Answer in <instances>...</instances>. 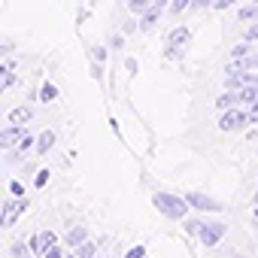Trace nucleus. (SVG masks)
<instances>
[{
	"instance_id": "obj_1",
	"label": "nucleus",
	"mask_w": 258,
	"mask_h": 258,
	"mask_svg": "<svg viewBox=\"0 0 258 258\" xmlns=\"http://www.w3.org/2000/svg\"><path fill=\"white\" fill-rule=\"evenodd\" d=\"M152 204H155V210L164 219H173V222H182L188 216V210H191L188 201H185V195H170V191H155Z\"/></svg>"
},
{
	"instance_id": "obj_2",
	"label": "nucleus",
	"mask_w": 258,
	"mask_h": 258,
	"mask_svg": "<svg viewBox=\"0 0 258 258\" xmlns=\"http://www.w3.org/2000/svg\"><path fill=\"white\" fill-rule=\"evenodd\" d=\"M252 121H249V109L246 106H231L219 112V131L234 134V131H246Z\"/></svg>"
},
{
	"instance_id": "obj_3",
	"label": "nucleus",
	"mask_w": 258,
	"mask_h": 258,
	"mask_svg": "<svg viewBox=\"0 0 258 258\" xmlns=\"http://www.w3.org/2000/svg\"><path fill=\"white\" fill-rule=\"evenodd\" d=\"M28 207H31V201L28 198H7L4 201V207H0V225H4V228H13L25 213H28Z\"/></svg>"
},
{
	"instance_id": "obj_4",
	"label": "nucleus",
	"mask_w": 258,
	"mask_h": 258,
	"mask_svg": "<svg viewBox=\"0 0 258 258\" xmlns=\"http://www.w3.org/2000/svg\"><path fill=\"white\" fill-rule=\"evenodd\" d=\"M188 40H191V28H188V25L173 28V31L164 37V58H179V55L185 52Z\"/></svg>"
},
{
	"instance_id": "obj_5",
	"label": "nucleus",
	"mask_w": 258,
	"mask_h": 258,
	"mask_svg": "<svg viewBox=\"0 0 258 258\" xmlns=\"http://www.w3.org/2000/svg\"><path fill=\"white\" fill-rule=\"evenodd\" d=\"M225 231H228V225H225L222 219H204V228H201V234H198V243L207 246V249H216V246L222 243Z\"/></svg>"
},
{
	"instance_id": "obj_6",
	"label": "nucleus",
	"mask_w": 258,
	"mask_h": 258,
	"mask_svg": "<svg viewBox=\"0 0 258 258\" xmlns=\"http://www.w3.org/2000/svg\"><path fill=\"white\" fill-rule=\"evenodd\" d=\"M185 201L195 213H222L225 210L222 201H216L213 195H204V191H185Z\"/></svg>"
},
{
	"instance_id": "obj_7",
	"label": "nucleus",
	"mask_w": 258,
	"mask_h": 258,
	"mask_svg": "<svg viewBox=\"0 0 258 258\" xmlns=\"http://www.w3.org/2000/svg\"><path fill=\"white\" fill-rule=\"evenodd\" d=\"M167 7H170V0H155V4L140 16V31H143V34H146V31H152V28L158 25V19L164 16V10H167Z\"/></svg>"
},
{
	"instance_id": "obj_8",
	"label": "nucleus",
	"mask_w": 258,
	"mask_h": 258,
	"mask_svg": "<svg viewBox=\"0 0 258 258\" xmlns=\"http://www.w3.org/2000/svg\"><path fill=\"white\" fill-rule=\"evenodd\" d=\"M28 134V127H19V124H7L4 131H0V149H13V146H19L22 143V137Z\"/></svg>"
},
{
	"instance_id": "obj_9",
	"label": "nucleus",
	"mask_w": 258,
	"mask_h": 258,
	"mask_svg": "<svg viewBox=\"0 0 258 258\" xmlns=\"http://www.w3.org/2000/svg\"><path fill=\"white\" fill-rule=\"evenodd\" d=\"M31 118H34V106H31V103H19L16 109H10L7 124H19V127H25Z\"/></svg>"
},
{
	"instance_id": "obj_10",
	"label": "nucleus",
	"mask_w": 258,
	"mask_h": 258,
	"mask_svg": "<svg viewBox=\"0 0 258 258\" xmlns=\"http://www.w3.org/2000/svg\"><path fill=\"white\" fill-rule=\"evenodd\" d=\"M85 240H88V228H85V225H70L67 234H64V246H70V249L82 246Z\"/></svg>"
},
{
	"instance_id": "obj_11",
	"label": "nucleus",
	"mask_w": 258,
	"mask_h": 258,
	"mask_svg": "<svg viewBox=\"0 0 258 258\" xmlns=\"http://www.w3.org/2000/svg\"><path fill=\"white\" fill-rule=\"evenodd\" d=\"M13 82H16V61H13V58H7L4 64H0V91L13 88Z\"/></svg>"
},
{
	"instance_id": "obj_12",
	"label": "nucleus",
	"mask_w": 258,
	"mask_h": 258,
	"mask_svg": "<svg viewBox=\"0 0 258 258\" xmlns=\"http://www.w3.org/2000/svg\"><path fill=\"white\" fill-rule=\"evenodd\" d=\"M231 106H240V94H237L234 88H225V91L216 97V109L222 112V109H231Z\"/></svg>"
},
{
	"instance_id": "obj_13",
	"label": "nucleus",
	"mask_w": 258,
	"mask_h": 258,
	"mask_svg": "<svg viewBox=\"0 0 258 258\" xmlns=\"http://www.w3.org/2000/svg\"><path fill=\"white\" fill-rule=\"evenodd\" d=\"M237 19H240L243 25H252V22H258V0H249L246 7H237Z\"/></svg>"
},
{
	"instance_id": "obj_14",
	"label": "nucleus",
	"mask_w": 258,
	"mask_h": 258,
	"mask_svg": "<svg viewBox=\"0 0 258 258\" xmlns=\"http://www.w3.org/2000/svg\"><path fill=\"white\" fill-rule=\"evenodd\" d=\"M237 94H240V106H252V103L258 100V85H255V82H249V85L237 88Z\"/></svg>"
},
{
	"instance_id": "obj_15",
	"label": "nucleus",
	"mask_w": 258,
	"mask_h": 258,
	"mask_svg": "<svg viewBox=\"0 0 258 258\" xmlns=\"http://www.w3.org/2000/svg\"><path fill=\"white\" fill-rule=\"evenodd\" d=\"M37 100H43V103H55V100H58V85H55V82H43L40 91H37Z\"/></svg>"
},
{
	"instance_id": "obj_16",
	"label": "nucleus",
	"mask_w": 258,
	"mask_h": 258,
	"mask_svg": "<svg viewBox=\"0 0 258 258\" xmlns=\"http://www.w3.org/2000/svg\"><path fill=\"white\" fill-rule=\"evenodd\" d=\"M55 146V131H43L40 137H37V155H49V149Z\"/></svg>"
},
{
	"instance_id": "obj_17",
	"label": "nucleus",
	"mask_w": 258,
	"mask_h": 258,
	"mask_svg": "<svg viewBox=\"0 0 258 258\" xmlns=\"http://www.w3.org/2000/svg\"><path fill=\"white\" fill-rule=\"evenodd\" d=\"M124 4H127V10H131L134 16H143V13L155 4V0H124Z\"/></svg>"
},
{
	"instance_id": "obj_18",
	"label": "nucleus",
	"mask_w": 258,
	"mask_h": 258,
	"mask_svg": "<svg viewBox=\"0 0 258 258\" xmlns=\"http://www.w3.org/2000/svg\"><path fill=\"white\" fill-rule=\"evenodd\" d=\"M106 55H109V49H106V46H91V49H88L91 64H106Z\"/></svg>"
},
{
	"instance_id": "obj_19",
	"label": "nucleus",
	"mask_w": 258,
	"mask_h": 258,
	"mask_svg": "<svg viewBox=\"0 0 258 258\" xmlns=\"http://www.w3.org/2000/svg\"><path fill=\"white\" fill-rule=\"evenodd\" d=\"M182 228H185L188 237H198L201 228H204V219H188V216H185V219H182Z\"/></svg>"
},
{
	"instance_id": "obj_20",
	"label": "nucleus",
	"mask_w": 258,
	"mask_h": 258,
	"mask_svg": "<svg viewBox=\"0 0 258 258\" xmlns=\"http://www.w3.org/2000/svg\"><path fill=\"white\" fill-rule=\"evenodd\" d=\"M73 252H76L79 258H94V255H97V243H94V240H85V243H82V246H76Z\"/></svg>"
},
{
	"instance_id": "obj_21",
	"label": "nucleus",
	"mask_w": 258,
	"mask_h": 258,
	"mask_svg": "<svg viewBox=\"0 0 258 258\" xmlns=\"http://www.w3.org/2000/svg\"><path fill=\"white\" fill-rule=\"evenodd\" d=\"M191 4H195V0H170L167 13H170V16H182L185 10H191Z\"/></svg>"
},
{
	"instance_id": "obj_22",
	"label": "nucleus",
	"mask_w": 258,
	"mask_h": 258,
	"mask_svg": "<svg viewBox=\"0 0 258 258\" xmlns=\"http://www.w3.org/2000/svg\"><path fill=\"white\" fill-rule=\"evenodd\" d=\"M28 246H31L34 255H46V246H43V237H40V234H34V237L28 240Z\"/></svg>"
},
{
	"instance_id": "obj_23",
	"label": "nucleus",
	"mask_w": 258,
	"mask_h": 258,
	"mask_svg": "<svg viewBox=\"0 0 258 258\" xmlns=\"http://www.w3.org/2000/svg\"><path fill=\"white\" fill-rule=\"evenodd\" d=\"M43 258H67V252H64V240H61V243H55V246H49Z\"/></svg>"
},
{
	"instance_id": "obj_24",
	"label": "nucleus",
	"mask_w": 258,
	"mask_h": 258,
	"mask_svg": "<svg viewBox=\"0 0 258 258\" xmlns=\"http://www.w3.org/2000/svg\"><path fill=\"white\" fill-rule=\"evenodd\" d=\"M124 258H146V243H137L124 252Z\"/></svg>"
},
{
	"instance_id": "obj_25",
	"label": "nucleus",
	"mask_w": 258,
	"mask_h": 258,
	"mask_svg": "<svg viewBox=\"0 0 258 258\" xmlns=\"http://www.w3.org/2000/svg\"><path fill=\"white\" fill-rule=\"evenodd\" d=\"M40 237H43V246H46V249H49V246H55V243H61L55 231H40Z\"/></svg>"
},
{
	"instance_id": "obj_26",
	"label": "nucleus",
	"mask_w": 258,
	"mask_h": 258,
	"mask_svg": "<svg viewBox=\"0 0 258 258\" xmlns=\"http://www.w3.org/2000/svg\"><path fill=\"white\" fill-rule=\"evenodd\" d=\"M243 40H249V43H258V22H252V25L243 31Z\"/></svg>"
},
{
	"instance_id": "obj_27",
	"label": "nucleus",
	"mask_w": 258,
	"mask_h": 258,
	"mask_svg": "<svg viewBox=\"0 0 258 258\" xmlns=\"http://www.w3.org/2000/svg\"><path fill=\"white\" fill-rule=\"evenodd\" d=\"M46 182H49V170H46V167H40V170H37V176H34V185H37V188H43Z\"/></svg>"
},
{
	"instance_id": "obj_28",
	"label": "nucleus",
	"mask_w": 258,
	"mask_h": 258,
	"mask_svg": "<svg viewBox=\"0 0 258 258\" xmlns=\"http://www.w3.org/2000/svg\"><path fill=\"white\" fill-rule=\"evenodd\" d=\"M237 7V0H213V10H231Z\"/></svg>"
},
{
	"instance_id": "obj_29",
	"label": "nucleus",
	"mask_w": 258,
	"mask_h": 258,
	"mask_svg": "<svg viewBox=\"0 0 258 258\" xmlns=\"http://www.w3.org/2000/svg\"><path fill=\"white\" fill-rule=\"evenodd\" d=\"M10 191H13L16 198H25V185H22L19 179H13V182H10Z\"/></svg>"
},
{
	"instance_id": "obj_30",
	"label": "nucleus",
	"mask_w": 258,
	"mask_h": 258,
	"mask_svg": "<svg viewBox=\"0 0 258 258\" xmlns=\"http://www.w3.org/2000/svg\"><path fill=\"white\" fill-rule=\"evenodd\" d=\"M246 67H249V70H258V46H255V49H252V55L246 58Z\"/></svg>"
},
{
	"instance_id": "obj_31",
	"label": "nucleus",
	"mask_w": 258,
	"mask_h": 258,
	"mask_svg": "<svg viewBox=\"0 0 258 258\" xmlns=\"http://www.w3.org/2000/svg\"><path fill=\"white\" fill-rule=\"evenodd\" d=\"M124 70H127V73H131V76H134V73L140 70V64H137V58H124Z\"/></svg>"
},
{
	"instance_id": "obj_32",
	"label": "nucleus",
	"mask_w": 258,
	"mask_h": 258,
	"mask_svg": "<svg viewBox=\"0 0 258 258\" xmlns=\"http://www.w3.org/2000/svg\"><path fill=\"white\" fill-rule=\"evenodd\" d=\"M109 46H112V49L124 46V34H112V37H109Z\"/></svg>"
},
{
	"instance_id": "obj_33",
	"label": "nucleus",
	"mask_w": 258,
	"mask_h": 258,
	"mask_svg": "<svg viewBox=\"0 0 258 258\" xmlns=\"http://www.w3.org/2000/svg\"><path fill=\"white\" fill-rule=\"evenodd\" d=\"M246 109H249V121H252V124H258V100H255L252 106H246Z\"/></svg>"
},
{
	"instance_id": "obj_34",
	"label": "nucleus",
	"mask_w": 258,
	"mask_h": 258,
	"mask_svg": "<svg viewBox=\"0 0 258 258\" xmlns=\"http://www.w3.org/2000/svg\"><path fill=\"white\" fill-rule=\"evenodd\" d=\"M67 258H79V255H76V252H73V249H70V252H67Z\"/></svg>"
},
{
	"instance_id": "obj_35",
	"label": "nucleus",
	"mask_w": 258,
	"mask_h": 258,
	"mask_svg": "<svg viewBox=\"0 0 258 258\" xmlns=\"http://www.w3.org/2000/svg\"><path fill=\"white\" fill-rule=\"evenodd\" d=\"M22 258H37V255H34V252H28V255H22Z\"/></svg>"
},
{
	"instance_id": "obj_36",
	"label": "nucleus",
	"mask_w": 258,
	"mask_h": 258,
	"mask_svg": "<svg viewBox=\"0 0 258 258\" xmlns=\"http://www.w3.org/2000/svg\"><path fill=\"white\" fill-rule=\"evenodd\" d=\"M255 85H258V70H255Z\"/></svg>"
},
{
	"instance_id": "obj_37",
	"label": "nucleus",
	"mask_w": 258,
	"mask_h": 258,
	"mask_svg": "<svg viewBox=\"0 0 258 258\" xmlns=\"http://www.w3.org/2000/svg\"><path fill=\"white\" fill-rule=\"evenodd\" d=\"M255 219H258V207H255Z\"/></svg>"
},
{
	"instance_id": "obj_38",
	"label": "nucleus",
	"mask_w": 258,
	"mask_h": 258,
	"mask_svg": "<svg viewBox=\"0 0 258 258\" xmlns=\"http://www.w3.org/2000/svg\"><path fill=\"white\" fill-rule=\"evenodd\" d=\"M7 258H16V255H7Z\"/></svg>"
},
{
	"instance_id": "obj_39",
	"label": "nucleus",
	"mask_w": 258,
	"mask_h": 258,
	"mask_svg": "<svg viewBox=\"0 0 258 258\" xmlns=\"http://www.w3.org/2000/svg\"><path fill=\"white\" fill-rule=\"evenodd\" d=\"M94 258H103V255H94Z\"/></svg>"
},
{
	"instance_id": "obj_40",
	"label": "nucleus",
	"mask_w": 258,
	"mask_h": 258,
	"mask_svg": "<svg viewBox=\"0 0 258 258\" xmlns=\"http://www.w3.org/2000/svg\"><path fill=\"white\" fill-rule=\"evenodd\" d=\"M255 152H258V146H255Z\"/></svg>"
}]
</instances>
